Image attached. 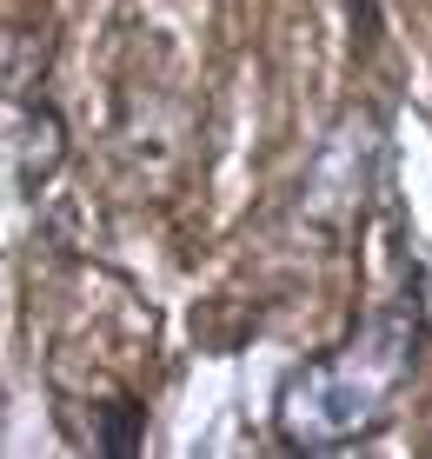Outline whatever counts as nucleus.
Instances as JSON below:
<instances>
[{
  "label": "nucleus",
  "mask_w": 432,
  "mask_h": 459,
  "mask_svg": "<svg viewBox=\"0 0 432 459\" xmlns=\"http://www.w3.org/2000/svg\"><path fill=\"white\" fill-rule=\"evenodd\" d=\"M432 346V287L419 253L386 280V293L366 299L340 340L307 353L273 393V439L280 453L299 459H333L379 439L393 413L406 406L412 379Z\"/></svg>",
  "instance_id": "1"
},
{
  "label": "nucleus",
  "mask_w": 432,
  "mask_h": 459,
  "mask_svg": "<svg viewBox=\"0 0 432 459\" xmlns=\"http://www.w3.org/2000/svg\"><path fill=\"white\" fill-rule=\"evenodd\" d=\"M379 153H386V140H379L373 114H340V126L326 134V147L299 173V227L319 233V240L353 233V220L366 213V200H373Z\"/></svg>",
  "instance_id": "2"
},
{
  "label": "nucleus",
  "mask_w": 432,
  "mask_h": 459,
  "mask_svg": "<svg viewBox=\"0 0 432 459\" xmlns=\"http://www.w3.org/2000/svg\"><path fill=\"white\" fill-rule=\"evenodd\" d=\"M0 100H7V126H13V173H21V194L40 200L47 180L67 160V126H60V107L47 93V67L40 47L21 54V34L0 40Z\"/></svg>",
  "instance_id": "3"
},
{
  "label": "nucleus",
  "mask_w": 432,
  "mask_h": 459,
  "mask_svg": "<svg viewBox=\"0 0 432 459\" xmlns=\"http://www.w3.org/2000/svg\"><path fill=\"white\" fill-rule=\"evenodd\" d=\"M54 426L73 453H93V459H134L147 446V406L134 393H60L54 386Z\"/></svg>",
  "instance_id": "4"
},
{
  "label": "nucleus",
  "mask_w": 432,
  "mask_h": 459,
  "mask_svg": "<svg viewBox=\"0 0 432 459\" xmlns=\"http://www.w3.org/2000/svg\"><path fill=\"white\" fill-rule=\"evenodd\" d=\"M379 7H386V0H340V21H346V47H353V54H373L379 47Z\"/></svg>",
  "instance_id": "5"
}]
</instances>
